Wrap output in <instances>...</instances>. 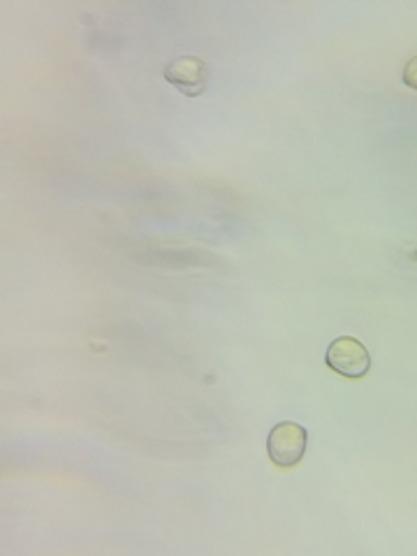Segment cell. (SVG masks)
<instances>
[{"instance_id":"1","label":"cell","mask_w":417,"mask_h":556,"mask_svg":"<svg viewBox=\"0 0 417 556\" xmlns=\"http://www.w3.org/2000/svg\"><path fill=\"white\" fill-rule=\"evenodd\" d=\"M306 445H308L306 427L298 422H278L267 437V455L276 466L292 468L304 459Z\"/></svg>"},{"instance_id":"2","label":"cell","mask_w":417,"mask_h":556,"mask_svg":"<svg viewBox=\"0 0 417 556\" xmlns=\"http://www.w3.org/2000/svg\"><path fill=\"white\" fill-rule=\"evenodd\" d=\"M325 362L343 378H364L371 369V355L355 337H339L329 343Z\"/></svg>"},{"instance_id":"3","label":"cell","mask_w":417,"mask_h":556,"mask_svg":"<svg viewBox=\"0 0 417 556\" xmlns=\"http://www.w3.org/2000/svg\"><path fill=\"white\" fill-rule=\"evenodd\" d=\"M163 75L172 86H177L184 96L198 98L206 91L208 65L198 56H181L177 61L167 63Z\"/></svg>"}]
</instances>
